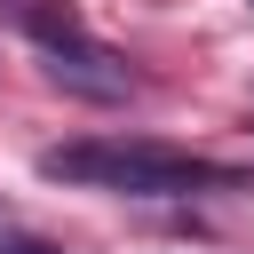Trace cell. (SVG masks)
<instances>
[{"label": "cell", "mask_w": 254, "mask_h": 254, "mask_svg": "<svg viewBox=\"0 0 254 254\" xmlns=\"http://www.w3.org/2000/svg\"><path fill=\"white\" fill-rule=\"evenodd\" d=\"M40 56H48V79H56V87H71V95H95V103L135 95V71H127V64L87 32V24H79V32H64V40H56V48H40Z\"/></svg>", "instance_id": "obj_2"}, {"label": "cell", "mask_w": 254, "mask_h": 254, "mask_svg": "<svg viewBox=\"0 0 254 254\" xmlns=\"http://www.w3.org/2000/svg\"><path fill=\"white\" fill-rule=\"evenodd\" d=\"M0 254H56L48 238H0Z\"/></svg>", "instance_id": "obj_3"}, {"label": "cell", "mask_w": 254, "mask_h": 254, "mask_svg": "<svg viewBox=\"0 0 254 254\" xmlns=\"http://www.w3.org/2000/svg\"><path fill=\"white\" fill-rule=\"evenodd\" d=\"M48 183H79V190H127V198H175L198 183H222V167L175 151V143H143V135H87V143H56L40 151Z\"/></svg>", "instance_id": "obj_1"}]
</instances>
